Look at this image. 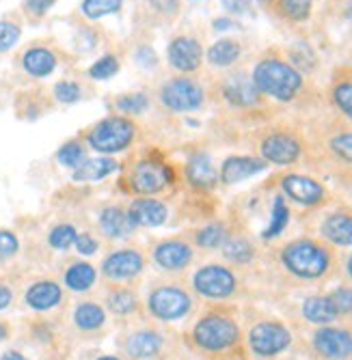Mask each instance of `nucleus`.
<instances>
[{
	"mask_svg": "<svg viewBox=\"0 0 352 360\" xmlns=\"http://www.w3.org/2000/svg\"><path fill=\"white\" fill-rule=\"evenodd\" d=\"M251 80L266 100H275L279 104L296 102L307 86V78L279 48H268L260 54L251 70Z\"/></svg>",
	"mask_w": 352,
	"mask_h": 360,
	"instance_id": "nucleus-1",
	"label": "nucleus"
},
{
	"mask_svg": "<svg viewBox=\"0 0 352 360\" xmlns=\"http://www.w3.org/2000/svg\"><path fill=\"white\" fill-rule=\"evenodd\" d=\"M180 184V173L158 151L137 155L123 167L121 188L130 196H160L165 199Z\"/></svg>",
	"mask_w": 352,
	"mask_h": 360,
	"instance_id": "nucleus-2",
	"label": "nucleus"
},
{
	"mask_svg": "<svg viewBox=\"0 0 352 360\" xmlns=\"http://www.w3.org/2000/svg\"><path fill=\"white\" fill-rule=\"evenodd\" d=\"M80 139L84 141L87 149L95 151L98 155L115 158L137 147V143L141 141V125L132 117L113 112L87 127Z\"/></svg>",
	"mask_w": 352,
	"mask_h": 360,
	"instance_id": "nucleus-3",
	"label": "nucleus"
},
{
	"mask_svg": "<svg viewBox=\"0 0 352 360\" xmlns=\"http://www.w3.org/2000/svg\"><path fill=\"white\" fill-rule=\"evenodd\" d=\"M305 151L307 143L292 125H270L255 136V155L262 158L268 167H294L305 158Z\"/></svg>",
	"mask_w": 352,
	"mask_h": 360,
	"instance_id": "nucleus-4",
	"label": "nucleus"
},
{
	"mask_svg": "<svg viewBox=\"0 0 352 360\" xmlns=\"http://www.w3.org/2000/svg\"><path fill=\"white\" fill-rule=\"evenodd\" d=\"M281 264L287 272L298 278L315 281L329 274L333 266V252L322 242L311 240V238H301L283 246Z\"/></svg>",
	"mask_w": 352,
	"mask_h": 360,
	"instance_id": "nucleus-5",
	"label": "nucleus"
},
{
	"mask_svg": "<svg viewBox=\"0 0 352 360\" xmlns=\"http://www.w3.org/2000/svg\"><path fill=\"white\" fill-rule=\"evenodd\" d=\"M156 100L160 108L171 115H188L197 112L208 102V89L195 76L175 74L160 82L156 91Z\"/></svg>",
	"mask_w": 352,
	"mask_h": 360,
	"instance_id": "nucleus-6",
	"label": "nucleus"
},
{
	"mask_svg": "<svg viewBox=\"0 0 352 360\" xmlns=\"http://www.w3.org/2000/svg\"><path fill=\"white\" fill-rule=\"evenodd\" d=\"M193 341L203 352H227L240 341V328L236 319L222 313L203 315L193 328Z\"/></svg>",
	"mask_w": 352,
	"mask_h": 360,
	"instance_id": "nucleus-7",
	"label": "nucleus"
},
{
	"mask_svg": "<svg viewBox=\"0 0 352 360\" xmlns=\"http://www.w3.org/2000/svg\"><path fill=\"white\" fill-rule=\"evenodd\" d=\"M216 93L232 110H258L266 104V97L255 89L251 74L244 70H227L216 82Z\"/></svg>",
	"mask_w": 352,
	"mask_h": 360,
	"instance_id": "nucleus-8",
	"label": "nucleus"
},
{
	"mask_svg": "<svg viewBox=\"0 0 352 360\" xmlns=\"http://www.w3.org/2000/svg\"><path fill=\"white\" fill-rule=\"evenodd\" d=\"M206 63V48L199 35L182 30L167 44V65L175 74L195 76Z\"/></svg>",
	"mask_w": 352,
	"mask_h": 360,
	"instance_id": "nucleus-9",
	"label": "nucleus"
},
{
	"mask_svg": "<svg viewBox=\"0 0 352 360\" xmlns=\"http://www.w3.org/2000/svg\"><path fill=\"white\" fill-rule=\"evenodd\" d=\"M279 190L285 201H292L307 210L322 207L331 199V192L322 181L303 173H283L279 177Z\"/></svg>",
	"mask_w": 352,
	"mask_h": 360,
	"instance_id": "nucleus-10",
	"label": "nucleus"
},
{
	"mask_svg": "<svg viewBox=\"0 0 352 360\" xmlns=\"http://www.w3.org/2000/svg\"><path fill=\"white\" fill-rule=\"evenodd\" d=\"M147 309L160 321H177L190 313L193 298L180 285H158L149 293Z\"/></svg>",
	"mask_w": 352,
	"mask_h": 360,
	"instance_id": "nucleus-11",
	"label": "nucleus"
},
{
	"mask_svg": "<svg viewBox=\"0 0 352 360\" xmlns=\"http://www.w3.org/2000/svg\"><path fill=\"white\" fill-rule=\"evenodd\" d=\"M193 287L199 296H203L208 300H225L236 293L238 281L230 268L220 266V264H210L195 272Z\"/></svg>",
	"mask_w": 352,
	"mask_h": 360,
	"instance_id": "nucleus-12",
	"label": "nucleus"
},
{
	"mask_svg": "<svg viewBox=\"0 0 352 360\" xmlns=\"http://www.w3.org/2000/svg\"><path fill=\"white\" fill-rule=\"evenodd\" d=\"M292 343V335L279 321H260L255 323L249 333V347L253 354L262 358H270L287 349Z\"/></svg>",
	"mask_w": 352,
	"mask_h": 360,
	"instance_id": "nucleus-13",
	"label": "nucleus"
},
{
	"mask_svg": "<svg viewBox=\"0 0 352 360\" xmlns=\"http://www.w3.org/2000/svg\"><path fill=\"white\" fill-rule=\"evenodd\" d=\"M182 179L186 186L197 192V194H208L212 192L220 181H218V167L214 160L206 151H195L190 153L186 165L182 167Z\"/></svg>",
	"mask_w": 352,
	"mask_h": 360,
	"instance_id": "nucleus-14",
	"label": "nucleus"
},
{
	"mask_svg": "<svg viewBox=\"0 0 352 360\" xmlns=\"http://www.w3.org/2000/svg\"><path fill=\"white\" fill-rule=\"evenodd\" d=\"M153 264L165 272H182L193 264V244L184 238H167L158 242L151 250Z\"/></svg>",
	"mask_w": 352,
	"mask_h": 360,
	"instance_id": "nucleus-15",
	"label": "nucleus"
},
{
	"mask_svg": "<svg viewBox=\"0 0 352 360\" xmlns=\"http://www.w3.org/2000/svg\"><path fill=\"white\" fill-rule=\"evenodd\" d=\"M145 270V257L137 248H119L113 250L102 261V274L113 283L132 281Z\"/></svg>",
	"mask_w": 352,
	"mask_h": 360,
	"instance_id": "nucleus-16",
	"label": "nucleus"
},
{
	"mask_svg": "<svg viewBox=\"0 0 352 360\" xmlns=\"http://www.w3.org/2000/svg\"><path fill=\"white\" fill-rule=\"evenodd\" d=\"M127 216L137 229H153L165 224L171 216V207L160 196H132V201L125 205Z\"/></svg>",
	"mask_w": 352,
	"mask_h": 360,
	"instance_id": "nucleus-17",
	"label": "nucleus"
},
{
	"mask_svg": "<svg viewBox=\"0 0 352 360\" xmlns=\"http://www.w3.org/2000/svg\"><path fill=\"white\" fill-rule=\"evenodd\" d=\"M313 349L327 360H346L352 356V333L346 328L322 326L313 335Z\"/></svg>",
	"mask_w": 352,
	"mask_h": 360,
	"instance_id": "nucleus-18",
	"label": "nucleus"
},
{
	"mask_svg": "<svg viewBox=\"0 0 352 360\" xmlns=\"http://www.w3.org/2000/svg\"><path fill=\"white\" fill-rule=\"evenodd\" d=\"M268 169V165L258 155H230L218 167V181L225 186H234L260 175Z\"/></svg>",
	"mask_w": 352,
	"mask_h": 360,
	"instance_id": "nucleus-19",
	"label": "nucleus"
},
{
	"mask_svg": "<svg viewBox=\"0 0 352 360\" xmlns=\"http://www.w3.org/2000/svg\"><path fill=\"white\" fill-rule=\"evenodd\" d=\"M98 226L102 236H106L108 240H125L134 236L137 226L134 222L127 216L125 205L121 203H108L100 210L98 214Z\"/></svg>",
	"mask_w": 352,
	"mask_h": 360,
	"instance_id": "nucleus-20",
	"label": "nucleus"
},
{
	"mask_svg": "<svg viewBox=\"0 0 352 360\" xmlns=\"http://www.w3.org/2000/svg\"><path fill=\"white\" fill-rule=\"evenodd\" d=\"M320 236L333 246H352V210L339 207L329 212L320 222Z\"/></svg>",
	"mask_w": 352,
	"mask_h": 360,
	"instance_id": "nucleus-21",
	"label": "nucleus"
},
{
	"mask_svg": "<svg viewBox=\"0 0 352 360\" xmlns=\"http://www.w3.org/2000/svg\"><path fill=\"white\" fill-rule=\"evenodd\" d=\"M244 54V44L236 37H220L214 44H210V48L206 50V60L210 68L214 70H222L227 72L232 68H236L238 60Z\"/></svg>",
	"mask_w": 352,
	"mask_h": 360,
	"instance_id": "nucleus-22",
	"label": "nucleus"
},
{
	"mask_svg": "<svg viewBox=\"0 0 352 360\" xmlns=\"http://www.w3.org/2000/svg\"><path fill=\"white\" fill-rule=\"evenodd\" d=\"M22 70L33 78H48L58 68V56L48 46H30L22 54Z\"/></svg>",
	"mask_w": 352,
	"mask_h": 360,
	"instance_id": "nucleus-23",
	"label": "nucleus"
},
{
	"mask_svg": "<svg viewBox=\"0 0 352 360\" xmlns=\"http://www.w3.org/2000/svg\"><path fill=\"white\" fill-rule=\"evenodd\" d=\"M121 169V165L117 162V158L113 155H95V158H87L78 169L72 171V179L76 184H95L102 181L111 175H115Z\"/></svg>",
	"mask_w": 352,
	"mask_h": 360,
	"instance_id": "nucleus-24",
	"label": "nucleus"
},
{
	"mask_svg": "<svg viewBox=\"0 0 352 360\" xmlns=\"http://www.w3.org/2000/svg\"><path fill=\"white\" fill-rule=\"evenodd\" d=\"M24 302L39 313L52 311L63 302V289L56 281H37L26 289Z\"/></svg>",
	"mask_w": 352,
	"mask_h": 360,
	"instance_id": "nucleus-25",
	"label": "nucleus"
},
{
	"mask_svg": "<svg viewBox=\"0 0 352 360\" xmlns=\"http://www.w3.org/2000/svg\"><path fill=\"white\" fill-rule=\"evenodd\" d=\"M329 100L333 108L352 123V70H337L329 84Z\"/></svg>",
	"mask_w": 352,
	"mask_h": 360,
	"instance_id": "nucleus-26",
	"label": "nucleus"
},
{
	"mask_svg": "<svg viewBox=\"0 0 352 360\" xmlns=\"http://www.w3.org/2000/svg\"><path fill=\"white\" fill-rule=\"evenodd\" d=\"M163 335L156 330H137L125 341V354L134 360H149L163 352Z\"/></svg>",
	"mask_w": 352,
	"mask_h": 360,
	"instance_id": "nucleus-27",
	"label": "nucleus"
},
{
	"mask_svg": "<svg viewBox=\"0 0 352 360\" xmlns=\"http://www.w3.org/2000/svg\"><path fill=\"white\" fill-rule=\"evenodd\" d=\"M268 7L285 24H305L311 20L315 0H272Z\"/></svg>",
	"mask_w": 352,
	"mask_h": 360,
	"instance_id": "nucleus-28",
	"label": "nucleus"
},
{
	"mask_svg": "<svg viewBox=\"0 0 352 360\" xmlns=\"http://www.w3.org/2000/svg\"><path fill=\"white\" fill-rule=\"evenodd\" d=\"M182 11V0H141V15L147 24H173Z\"/></svg>",
	"mask_w": 352,
	"mask_h": 360,
	"instance_id": "nucleus-29",
	"label": "nucleus"
},
{
	"mask_svg": "<svg viewBox=\"0 0 352 360\" xmlns=\"http://www.w3.org/2000/svg\"><path fill=\"white\" fill-rule=\"evenodd\" d=\"M95 281H98V270H95L87 261H74L65 268V274H63V283H65L68 289L76 291V293H84L89 291Z\"/></svg>",
	"mask_w": 352,
	"mask_h": 360,
	"instance_id": "nucleus-30",
	"label": "nucleus"
},
{
	"mask_svg": "<svg viewBox=\"0 0 352 360\" xmlns=\"http://www.w3.org/2000/svg\"><path fill=\"white\" fill-rule=\"evenodd\" d=\"M74 323L82 333H95L106 323V311L98 302H80L74 309Z\"/></svg>",
	"mask_w": 352,
	"mask_h": 360,
	"instance_id": "nucleus-31",
	"label": "nucleus"
},
{
	"mask_svg": "<svg viewBox=\"0 0 352 360\" xmlns=\"http://www.w3.org/2000/svg\"><path fill=\"white\" fill-rule=\"evenodd\" d=\"M230 229L225 222H208L199 229L193 231V242L199 246V248H206V250H216V248H222V244L227 242L230 238Z\"/></svg>",
	"mask_w": 352,
	"mask_h": 360,
	"instance_id": "nucleus-32",
	"label": "nucleus"
},
{
	"mask_svg": "<svg viewBox=\"0 0 352 360\" xmlns=\"http://www.w3.org/2000/svg\"><path fill=\"white\" fill-rule=\"evenodd\" d=\"M303 317L309 323H318V326H329L333 323L339 315L335 313L329 296H311L303 302Z\"/></svg>",
	"mask_w": 352,
	"mask_h": 360,
	"instance_id": "nucleus-33",
	"label": "nucleus"
},
{
	"mask_svg": "<svg viewBox=\"0 0 352 360\" xmlns=\"http://www.w3.org/2000/svg\"><path fill=\"white\" fill-rule=\"evenodd\" d=\"M329 155L352 171V127H341L327 139Z\"/></svg>",
	"mask_w": 352,
	"mask_h": 360,
	"instance_id": "nucleus-34",
	"label": "nucleus"
},
{
	"mask_svg": "<svg viewBox=\"0 0 352 360\" xmlns=\"http://www.w3.org/2000/svg\"><path fill=\"white\" fill-rule=\"evenodd\" d=\"M113 106L119 115L125 117H141L151 108V97L145 91H130V93H121L113 100Z\"/></svg>",
	"mask_w": 352,
	"mask_h": 360,
	"instance_id": "nucleus-35",
	"label": "nucleus"
},
{
	"mask_svg": "<svg viewBox=\"0 0 352 360\" xmlns=\"http://www.w3.org/2000/svg\"><path fill=\"white\" fill-rule=\"evenodd\" d=\"M283 54L287 56V60H290L305 78L318 70V54L307 41H296L292 46H287L283 50Z\"/></svg>",
	"mask_w": 352,
	"mask_h": 360,
	"instance_id": "nucleus-36",
	"label": "nucleus"
},
{
	"mask_svg": "<svg viewBox=\"0 0 352 360\" xmlns=\"http://www.w3.org/2000/svg\"><path fill=\"white\" fill-rule=\"evenodd\" d=\"M106 307L113 315H119V317H127L137 313L139 309V296L132 291V289H123V287H117L113 289L108 296H106Z\"/></svg>",
	"mask_w": 352,
	"mask_h": 360,
	"instance_id": "nucleus-37",
	"label": "nucleus"
},
{
	"mask_svg": "<svg viewBox=\"0 0 352 360\" xmlns=\"http://www.w3.org/2000/svg\"><path fill=\"white\" fill-rule=\"evenodd\" d=\"M290 222V207H287V201L283 194H277L272 199V210H270V222L262 231L264 240H272L277 236L283 233V229Z\"/></svg>",
	"mask_w": 352,
	"mask_h": 360,
	"instance_id": "nucleus-38",
	"label": "nucleus"
},
{
	"mask_svg": "<svg viewBox=\"0 0 352 360\" xmlns=\"http://www.w3.org/2000/svg\"><path fill=\"white\" fill-rule=\"evenodd\" d=\"M87 145H84V141L78 136V139H72V141H68V143H63L61 147H58V151H56V162L61 167H65V169H78L82 162L89 158L87 155Z\"/></svg>",
	"mask_w": 352,
	"mask_h": 360,
	"instance_id": "nucleus-39",
	"label": "nucleus"
},
{
	"mask_svg": "<svg viewBox=\"0 0 352 360\" xmlns=\"http://www.w3.org/2000/svg\"><path fill=\"white\" fill-rule=\"evenodd\" d=\"M220 250H222V257H225L227 261H232V264H238V266L249 264V261L255 257L253 244L242 236H230Z\"/></svg>",
	"mask_w": 352,
	"mask_h": 360,
	"instance_id": "nucleus-40",
	"label": "nucleus"
},
{
	"mask_svg": "<svg viewBox=\"0 0 352 360\" xmlns=\"http://www.w3.org/2000/svg\"><path fill=\"white\" fill-rule=\"evenodd\" d=\"M125 0H82L80 3V13L95 22V20H102L106 15H115L123 9Z\"/></svg>",
	"mask_w": 352,
	"mask_h": 360,
	"instance_id": "nucleus-41",
	"label": "nucleus"
},
{
	"mask_svg": "<svg viewBox=\"0 0 352 360\" xmlns=\"http://www.w3.org/2000/svg\"><path fill=\"white\" fill-rule=\"evenodd\" d=\"M119 72H121V56L115 52H108V54L100 56L98 60H93L91 68L87 70L91 80H111Z\"/></svg>",
	"mask_w": 352,
	"mask_h": 360,
	"instance_id": "nucleus-42",
	"label": "nucleus"
},
{
	"mask_svg": "<svg viewBox=\"0 0 352 360\" xmlns=\"http://www.w3.org/2000/svg\"><path fill=\"white\" fill-rule=\"evenodd\" d=\"M78 238V229L70 222H61L56 226L50 229V233H48V244L56 250H68L74 246Z\"/></svg>",
	"mask_w": 352,
	"mask_h": 360,
	"instance_id": "nucleus-43",
	"label": "nucleus"
},
{
	"mask_svg": "<svg viewBox=\"0 0 352 360\" xmlns=\"http://www.w3.org/2000/svg\"><path fill=\"white\" fill-rule=\"evenodd\" d=\"M52 93H54V100L58 104L70 106V104H78L82 100V93L84 91H82V84L76 82V80H58L54 84Z\"/></svg>",
	"mask_w": 352,
	"mask_h": 360,
	"instance_id": "nucleus-44",
	"label": "nucleus"
},
{
	"mask_svg": "<svg viewBox=\"0 0 352 360\" xmlns=\"http://www.w3.org/2000/svg\"><path fill=\"white\" fill-rule=\"evenodd\" d=\"M20 37H22V24L20 22H15L11 18L0 20V54L13 50L18 46Z\"/></svg>",
	"mask_w": 352,
	"mask_h": 360,
	"instance_id": "nucleus-45",
	"label": "nucleus"
},
{
	"mask_svg": "<svg viewBox=\"0 0 352 360\" xmlns=\"http://www.w3.org/2000/svg\"><path fill=\"white\" fill-rule=\"evenodd\" d=\"M329 300L339 317L350 315L352 313V287H337L335 291L329 293Z\"/></svg>",
	"mask_w": 352,
	"mask_h": 360,
	"instance_id": "nucleus-46",
	"label": "nucleus"
},
{
	"mask_svg": "<svg viewBox=\"0 0 352 360\" xmlns=\"http://www.w3.org/2000/svg\"><path fill=\"white\" fill-rule=\"evenodd\" d=\"M56 5V0H24V5H22V9H24V15L28 18V20H42V18H46L48 15V11L52 9Z\"/></svg>",
	"mask_w": 352,
	"mask_h": 360,
	"instance_id": "nucleus-47",
	"label": "nucleus"
},
{
	"mask_svg": "<svg viewBox=\"0 0 352 360\" xmlns=\"http://www.w3.org/2000/svg\"><path fill=\"white\" fill-rule=\"evenodd\" d=\"M132 56H134V63L139 65V68H143L147 72H153L158 68V54H156V50L149 44L137 46Z\"/></svg>",
	"mask_w": 352,
	"mask_h": 360,
	"instance_id": "nucleus-48",
	"label": "nucleus"
},
{
	"mask_svg": "<svg viewBox=\"0 0 352 360\" xmlns=\"http://www.w3.org/2000/svg\"><path fill=\"white\" fill-rule=\"evenodd\" d=\"M20 250V240L9 229H0V261L11 259Z\"/></svg>",
	"mask_w": 352,
	"mask_h": 360,
	"instance_id": "nucleus-49",
	"label": "nucleus"
},
{
	"mask_svg": "<svg viewBox=\"0 0 352 360\" xmlns=\"http://www.w3.org/2000/svg\"><path fill=\"white\" fill-rule=\"evenodd\" d=\"M74 248H76L80 255L91 257V255H95V252L100 250V240L95 238L91 231H78V238H76V242H74Z\"/></svg>",
	"mask_w": 352,
	"mask_h": 360,
	"instance_id": "nucleus-50",
	"label": "nucleus"
},
{
	"mask_svg": "<svg viewBox=\"0 0 352 360\" xmlns=\"http://www.w3.org/2000/svg\"><path fill=\"white\" fill-rule=\"evenodd\" d=\"M220 5L230 15H249V13H253V0H220Z\"/></svg>",
	"mask_w": 352,
	"mask_h": 360,
	"instance_id": "nucleus-51",
	"label": "nucleus"
},
{
	"mask_svg": "<svg viewBox=\"0 0 352 360\" xmlns=\"http://www.w3.org/2000/svg\"><path fill=\"white\" fill-rule=\"evenodd\" d=\"M11 302H13V291H11V287L5 285V283H0V311L9 309Z\"/></svg>",
	"mask_w": 352,
	"mask_h": 360,
	"instance_id": "nucleus-52",
	"label": "nucleus"
},
{
	"mask_svg": "<svg viewBox=\"0 0 352 360\" xmlns=\"http://www.w3.org/2000/svg\"><path fill=\"white\" fill-rule=\"evenodd\" d=\"M212 26H214V30H230V28H234L238 24H236V20L232 15H227V18H216L212 22Z\"/></svg>",
	"mask_w": 352,
	"mask_h": 360,
	"instance_id": "nucleus-53",
	"label": "nucleus"
},
{
	"mask_svg": "<svg viewBox=\"0 0 352 360\" xmlns=\"http://www.w3.org/2000/svg\"><path fill=\"white\" fill-rule=\"evenodd\" d=\"M0 360H28V358L24 354L15 352V349H9V352H5L3 356H0Z\"/></svg>",
	"mask_w": 352,
	"mask_h": 360,
	"instance_id": "nucleus-54",
	"label": "nucleus"
},
{
	"mask_svg": "<svg viewBox=\"0 0 352 360\" xmlns=\"http://www.w3.org/2000/svg\"><path fill=\"white\" fill-rule=\"evenodd\" d=\"M9 337V326L5 321H0V341H5Z\"/></svg>",
	"mask_w": 352,
	"mask_h": 360,
	"instance_id": "nucleus-55",
	"label": "nucleus"
},
{
	"mask_svg": "<svg viewBox=\"0 0 352 360\" xmlns=\"http://www.w3.org/2000/svg\"><path fill=\"white\" fill-rule=\"evenodd\" d=\"M346 272H348V276L352 278V255H350L348 261H346Z\"/></svg>",
	"mask_w": 352,
	"mask_h": 360,
	"instance_id": "nucleus-56",
	"label": "nucleus"
},
{
	"mask_svg": "<svg viewBox=\"0 0 352 360\" xmlns=\"http://www.w3.org/2000/svg\"><path fill=\"white\" fill-rule=\"evenodd\" d=\"M98 360H119L117 356H100Z\"/></svg>",
	"mask_w": 352,
	"mask_h": 360,
	"instance_id": "nucleus-57",
	"label": "nucleus"
},
{
	"mask_svg": "<svg viewBox=\"0 0 352 360\" xmlns=\"http://www.w3.org/2000/svg\"><path fill=\"white\" fill-rule=\"evenodd\" d=\"M258 3H262V5H270L272 0H258Z\"/></svg>",
	"mask_w": 352,
	"mask_h": 360,
	"instance_id": "nucleus-58",
	"label": "nucleus"
},
{
	"mask_svg": "<svg viewBox=\"0 0 352 360\" xmlns=\"http://www.w3.org/2000/svg\"><path fill=\"white\" fill-rule=\"evenodd\" d=\"M350 196H352V186H350Z\"/></svg>",
	"mask_w": 352,
	"mask_h": 360,
	"instance_id": "nucleus-59",
	"label": "nucleus"
},
{
	"mask_svg": "<svg viewBox=\"0 0 352 360\" xmlns=\"http://www.w3.org/2000/svg\"><path fill=\"white\" fill-rule=\"evenodd\" d=\"M195 3H199V0H195Z\"/></svg>",
	"mask_w": 352,
	"mask_h": 360,
	"instance_id": "nucleus-60",
	"label": "nucleus"
}]
</instances>
